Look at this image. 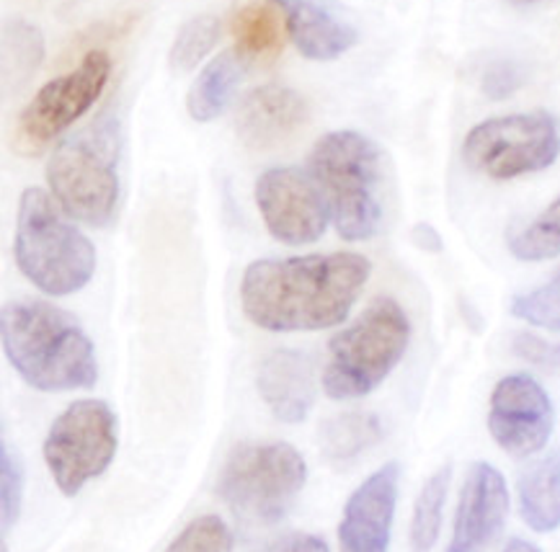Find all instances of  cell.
Instances as JSON below:
<instances>
[{
  "instance_id": "cell-15",
  "label": "cell",
  "mask_w": 560,
  "mask_h": 552,
  "mask_svg": "<svg viewBox=\"0 0 560 552\" xmlns=\"http://www.w3.org/2000/svg\"><path fill=\"white\" fill-rule=\"evenodd\" d=\"M307 125V104L298 91L269 83L250 91L238 106L235 129L248 148L282 145Z\"/></svg>"
},
{
  "instance_id": "cell-23",
  "label": "cell",
  "mask_w": 560,
  "mask_h": 552,
  "mask_svg": "<svg viewBox=\"0 0 560 552\" xmlns=\"http://www.w3.org/2000/svg\"><path fill=\"white\" fill-rule=\"evenodd\" d=\"M450 480L452 468L444 465L427 478V483L421 485L419 498L413 506V519H411V552H432L436 540H440L442 529V514L444 504H447L450 493Z\"/></svg>"
},
{
  "instance_id": "cell-16",
  "label": "cell",
  "mask_w": 560,
  "mask_h": 552,
  "mask_svg": "<svg viewBox=\"0 0 560 552\" xmlns=\"http://www.w3.org/2000/svg\"><path fill=\"white\" fill-rule=\"evenodd\" d=\"M258 392L284 424H300L315 403L313 362L303 351L277 349L258 367Z\"/></svg>"
},
{
  "instance_id": "cell-13",
  "label": "cell",
  "mask_w": 560,
  "mask_h": 552,
  "mask_svg": "<svg viewBox=\"0 0 560 552\" xmlns=\"http://www.w3.org/2000/svg\"><path fill=\"white\" fill-rule=\"evenodd\" d=\"M509 491L501 472L488 462H476L465 475L455 529L447 552H488L504 532Z\"/></svg>"
},
{
  "instance_id": "cell-21",
  "label": "cell",
  "mask_w": 560,
  "mask_h": 552,
  "mask_svg": "<svg viewBox=\"0 0 560 552\" xmlns=\"http://www.w3.org/2000/svg\"><path fill=\"white\" fill-rule=\"evenodd\" d=\"M385 428L375 413H339L320 426V449L336 465L357 460L383 439Z\"/></svg>"
},
{
  "instance_id": "cell-28",
  "label": "cell",
  "mask_w": 560,
  "mask_h": 552,
  "mask_svg": "<svg viewBox=\"0 0 560 552\" xmlns=\"http://www.w3.org/2000/svg\"><path fill=\"white\" fill-rule=\"evenodd\" d=\"M24 501V468L16 449L9 444H0V516H3V535L16 525Z\"/></svg>"
},
{
  "instance_id": "cell-6",
  "label": "cell",
  "mask_w": 560,
  "mask_h": 552,
  "mask_svg": "<svg viewBox=\"0 0 560 552\" xmlns=\"http://www.w3.org/2000/svg\"><path fill=\"white\" fill-rule=\"evenodd\" d=\"M307 483V465L292 444H241L230 451L218 493L248 532L277 527Z\"/></svg>"
},
{
  "instance_id": "cell-29",
  "label": "cell",
  "mask_w": 560,
  "mask_h": 552,
  "mask_svg": "<svg viewBox=\"0 0 560 552\" xmlns=\"http://www.w3.org/2000/svg\"><path fill=\"white\" fill-rule=\"evenodd\" d=\"M514 351L524 362L542 369H560V343H550L533 333L514 336Z\"/></svg>"
},
{
  "instance_id": "cell-19",
  "label": "cell",
  "mask_w": 560,
  "mask_h": 552,
  "mask_svg": "<svg viewBox=\"0 0 560 552\" xmlns=\"http://www.w3.org/2000/svg\"><path fill=\"white\" fill-rule=\"evenodd\" d=\"M246 60L233 49L214 57L207 68L194 78L189 93H186V109L194 121H212L228 109L230 98L243 81Z\"/></svg>"
},
{
  "instance_id": "cell-22",
  "label": "cell",
  "mask_w": 560,
  "mask_h": 552,
  "mask_svg": "<svg viewBox=\"0 0 560 552\" xmlns=\"http://www.w3.org/2000/svg\"><path fill=\"white\" fill-rule=\"evenodd\" d=\"M45 57V39L39 28L26 21H9L3 28V89L11 93L24 85Z\"/></svg>"
},
{
  "instance_id": "cell-3",
  "label": "cell",
  "mask_w": 560,
  "mask_h": 552,
  "mask_svg": "<svg viewBox=\"0 0 560 552\" xmlns=\"http://www.w3.org/2000/svg\"><path fill=\"white\" fill-rule=\"evenodd\" d=\"M313 181L343 240H370L385 220V157L364 134L341 129L315 142Z\"/></svg>"
},
{
  "instance_id": "cell-33",
  "label": "cell",
  "mask_w": 560,
  "mask_h": 552,
  "mask_svg": "<svg viewBox=\"0 0 560 552\" xmlns=\"http://www.w3.org/2000/svg\"><path fill=\"white\" fill-rule=\"evenodd\" d=\"M501 552H542V550L537 548V544H533V542L522 540V537H514V540H509L504 544V550H501Z\"/></svg>"
},
{
  "instance_id": "cell-31",
  "label": "cell",
  "mask_w": 560,
  "mask_h": 552,
  "mask_svg": "<svg viewBox=\"0 0 560 552\" xmlns=\"http://www.w3.org/2000/svg\"><path fill=\"white\" fill-rule=\"evenodd\" d=\"M277 552H331L328 544L315 535H298L292 540H287Z\"/></svg>"
},
{
  "instance_id": "cell-27",
  "label": "cell",
  "mask_w": 560,
  "mask_h": 552,
  "mask_svg": "<svg viewBox=\"0 0 560 552\" xmlns=\"http://www.w3.org/2000/svg\"><path fill=\"white\" fill-rule=\"evenodd\" d=\"M512 315L533 322V326L560 331V282L552 279L550 284L537 286L533 292H524L512 300Z\"/></svg>"
},
{
  "instance_id": "cell-1",
  "label": "cell",
  "mask_w": 560,
  "mask_h": 552,
  "mask_svg": "<svg viewBox=\"0 0 560 552\" xmlns=\"http://www.w3.org/2000/svg\"><path fill=\"white\" fill-rule=\"evenodd\" d=\"M359 254L264 258L246 269L241 303L254 326L271 333L323 331L347 320L370 279Z\"/></svg>"
},
{
  "instance_id": "cell-18",
  "label": "cell",
  "mask_w": 560,
  "mask_h": 552,
  "mask_svg": "<svg viewBox=\"0 0 560 552\" xmlns=\"http://www.w3.org/2000/svg\"><path fill=\"white\" fill-rule=\"evenodd\" d=\"M520 514L533 532L560 529V455H548L522 470L516 480Z\"/></svg>"
},
{
  "instance_id": "cell-34",
  "label": "cell",
  "mask_w": 560,
  "mask_h": 552,
  "mask_svg": "<svg viewBox=\"0 0 560 552\" xmlns=\"http://www.w3.org/2000/svg\"><path fill=\"white\" fill-rule=\"evenodd\" d=\"M509 3H514V5H537V3H545V0H509Z\"/></svg>"
},
{
  "instance_id": "cell-30",
  "label": "cell",
  "mask_w": 560,
  "mask_h": 552,
  "mask_svg": "<svg viewBox=\"0 0 560 552\" xmlns=\"http://www.w3.org/2000/svg\"><path fill=\"white\" fill-rule=\"evenodd\" d=\"M522 85V75L514 64H493L491 70H486L483 75V91L491 98H506L509 93H514Z\"/></svg>"
},
{
  "instance_id": "cell-25",
  "label": "cell",
  "mask_w": 560,
  "mask_h": 552,
  "mask_svg": "<svg viewBox=\"0 0 560 552\" xmlns=\"http://www.w3.org/2000/svg\"><path fill=\"white\" fill-rule=\"evenodd\" d=\"M220 39V21L214 16H194L178 28L171 45L168 62L176 73H189L212 52Z\"/></svg>"
},
{
  "instance_id": "cell-32",
  "label": "cell",
  "mask_w": 560,
  "mask_h": 552,
  "mask_svg": "<svg viewBox=\"0 0 560 552\" xmlns=\"http://www.w3.org/2000/svg\"><path fill=\"white\" fill-rule=\"evenodd\" d=\"M413 240H416V246L423 248V250H440V248H442L440 235H436L434 227H429V225H419V227H416V231H413Z\"/></svg>"
},
{
  "instance_id": "cell-14",
  "label": "cell",
  "mask_w": 560,
  "mask_h": 552,
  "mask_svg": "<svg viewBox=\"0 0 560 552\" xmlns=\"http://www.w3.org/2000/svg\"><path fill=\"white\" fill-rule=\"evenodd\" d=\"M398 462H387L351 493L339 525L341 552H387L398 504Z\"/></svg>"
},
{
  "instance_id": "cell-17",
  "label": "cell",
  "mask_w": 560,
  "mask_h": 552,
  "mask_svg": "<svg viewBox=\"0 0 560 552\" xmlns=\"http://www.w3.org/2000/svg\"><path fill=\"white\" fill-rule=\"evenodd\" d=\"M287 16V26L307 60L328 62L357 45V32L328 13L318 0H271Z\"/></svg>"
},
{
  "instance_id": "cell-9",
  "label": "cell",
  "mask_w": 560,
  "mask_h": 552,
  "mask_svg": "<svg viewBox=\"0 0 560 552\" xmlns=\"http://www.w3.org/2000/svg\"><path fill=\"white\" fill-rule=\"evenodd\" d=\"M117 415L104 400H75L49 426L45 447L47 470L65 496H75L98 478L117 455Z\"/></svg>"
},
{
  "instance_id": "cell-24",
  "label": "cell",
  "mask_w": 560,
  "mask_h": 552,
  "mask_svg": "<svg viewBox=\"0 0 560 552\" xmlns=\"http://www.w3.org/2000/svg\"><path fill=\"white\" fill-rule=\"evenodd\" d=\"M509 254L520 261H550L560 256V193L527 225L506 235Z\"/></svg>"
},
{
  "instance_id": "cell-4",
  "label": "cell",
  "mask_w": 560,
  "mask_h": 552,
  "mask_svg": "<svg viewBox=\"0 0 560 552\" xmlns=\"http://www.w3.org/2000/svg\"><path fill=\"white\" fill-rule=\"evenodd\" d=\"M119 121L102 114L55 148L47 163L52 199L68 218L106 227L119 207Z\"/></svg>"
},
{
  "instance_id": "cell-12",
  "label": "cell",
  "mask_w": 560,
  "mask_h": 552,
  "mask_svg": "<svg viewBox=\"0 0 560 552\" xmlns=\"http://www.w3.org/2000/svg\"><path fill=\"white\" fill-rule=\"evenodd\" d=\"M552 424V403L535 377L509 375L499 379L488 408V432L506 455H537L550 442Z\"/></svg>"
},
{
  "instance_id": "cell-2",
  "label": "cell",
  "mask_w": 560,
  "mask_h": 552,
  "mask_svg": "<svg viewBox=\"0 0 560 552\" xmlns=\"http://www.w3.org/2000/svg\"><path fill=\"white\" fill-rule=\"evenodd\" d=\"M5 360L26 385L42 392L85 390L98 379L93 343L73 315L60 307L26 300L0 313Z\"/></svg>"
},
{
  "instance_id": "cell-10",
  "label": "cell",
  "mask_w": 560,
  "mask_h": 552,
  "mask_svg": "<svg viewBox=\"0 0 560 552\" xmlns=\"http://www.w3.org/2000/svg\"><path fill=\"white\" fill-rule=\"evenodd\" d=\"M112 75V57L91 49L81 64L47 85L26 104L13 129V150L21 155H39L96 104Z\"/></svg>"
},
{
  "instance_id": "cell-11",
  "label": "cell",
  "mask_w": 560,
  "mask_h": 552,
  "mask_svg": "<svg viewBox=\"0 0 560 552\" xmlns=\"http://www.w3.org/2000/svg\"><path fill=\"white\" fill-rule=\"evenodd\" d=\"M256 204L267 231L287 246L315 243L331 218L318 184L298 168L264 171L256 181Z\"/></svg>"
},
{
  "instance_id": "cell-20",
  "label": "cell",
  "mask_w": 560,
  "mask_h": 552,
  "mask_svg": "<svg viewBox=\"0 0 560 552\" xmlns=\"http://www.w3.org/2000/svg\"><path fill=\"white\" fill-rule=\"evenodd\" d=\"M230 32L243 60L267 62L275 60L282 49V21L277 9L261 0H241L233 9Z\"/></svg>"
},
{
  "instance_id": "cell-8",
  "label": "cell",
  "mask_w": 560,
  "mask_h": 552,
  "mask_svg": "<svg viewBox=\"0 0 560 552\" xmlns=\"http://www.w3.org/2000/svg\"><path fill=\"white\" fill-rule=\"evenodd\" d=\"M560 155V132L556 119L545 111L509 114L486 119L468 132L463 142L465 163L493 181L537 174L550 168Z\"/></svg>"
},
{
  "instance_id": "cell-5",
  "label": "cell",
  "mask_w": 560,
  "mask_h": 552,
  "mask_svg": "<svg viewBox=\"0 0 560 552\" xmlns=\"http://www.w3.org/2000/svg\"><path fill=\"white\" fill-rule=\"evenodd\" d=\"M57 207L60 204L42 189L21 193L13 256L21 274L37 290L65 297L91 282L96 271V248Z\"/></svg>"
},
{
  "instance_id": "cell-35",
  "label": "cell",
  "mask_w": 560,
  "mask_h": 552,
  "mask_svg": "<svg viewBox=\"0 0 560 552\" xmlns=\"http://www.w3.org/2000/svg\"><path fill=\"white\" fill-rule=\"evenodd\" d=\"M552 279H558V282H560V271H558V274H556V277H552Z\"/></svg>"
},
{
  "instance_id": "cell-26",
  "label": "cell",
  "mask_w": 560,
  "mask_h": 552,
  "mask_svg": "<svg viewBox=\"0 0 560 552\" xmlns=\"http://www.w3.org/2000/svg\"><path fill=\"white\" fill-rule=\"evenodd\" d=\"M166 552H233V532L220 516H197L178 532Z\"/></svg>"
},
{
  "instance_id": "cell-7",
  "label": "cell",
  "mask_w": 560,
  "mask_h": 552,
  "mask_svg": "<svg viewBox=\"0 0 560 552\" xmlns=\"http://www.w3.org/2000/svg\"><path fill=\"white\" fill-rule=\"evenodd\" d=\"M411 322L390 297H377L368 310L328 343L323 390L334 400L368 396L404 360Z\"/></svg>"
}]
</instances>
